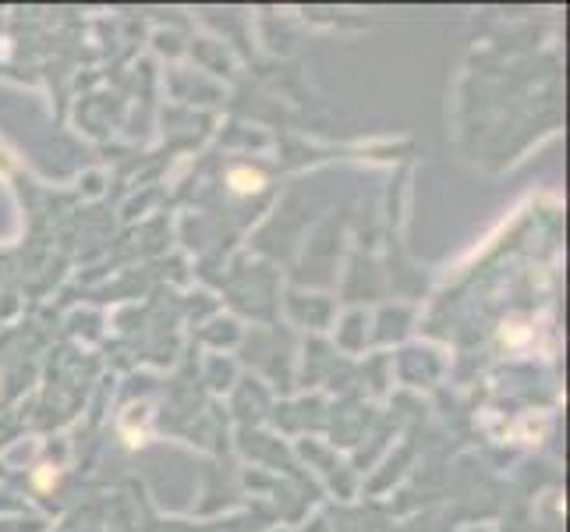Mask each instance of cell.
I'll use <instances>...</instances> for the list:
<instances>
[{"mask_svg":"<svg viewBox=\"0 0 570 532\" xmlns=\"http://www.w3.org/2000/svg\"><path fill=\"white\" fill-rule=\"evenodd\" d=\"M230 185H234L238 192H259L262 189V178L251 174V171H234V174H230Z\"/></svg>","mask_w":570,"mask_h":532,"instance_id":"cell-1","label":"cell"}]
</instances>
